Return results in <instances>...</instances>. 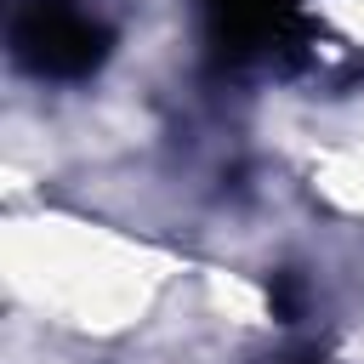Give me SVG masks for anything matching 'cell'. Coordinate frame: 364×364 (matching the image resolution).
<instances>
[{"label":"cell","mask_w":364,"mask_h":364,"mask_svg":"<svg viewBox=\"0 0 364 364\" xmlns=\"http://www.w3.org/2000/svg\"><path fill=\"white\" fill-rule=\"evenodd\" d=\"M6 46L34 80H85L108 63L114 28L80 0H6Z\"/></svg>","instance_id":"obj_1"},{"label":"cell","mask_w":364,"mask_h":364,"mask_svg":"<svg viewBox=\"0 0 364 364\" xmlns=\"http://www.w3.org/2000/svg\"><path fill=\"white\" fill-rule=\"evenodd\" d=\"M205 11V40L228 68H256V63H284L301 34V0H199Z\"/></svg>","instance_id":"obj_2"},{"label":"cell","mask_w":364,"mask_h":364,"mask_svg":"<svg viewBox=\"0 0 364 364\" xmlns=\"http://www.w3.org/2000/svg\"><path fill=\"white\" fill-rule=\"evenodd\" d=\"M273 307H279L284 318H296V313H301V290H296V279H290V273H279V279H273Z\"/></svg>","instance_id":"obj_3"},{"label":"cell","mask_w":364,"mask_h":364,"mask_svg":"<svg viewBox=\"0 0 364 364\" xmlns=\"http://www.w3.org/2000/svg\"><path fill=\"white\" fill-rule=\"evenodd\" d=\"M284 364H318V358H284Z\"/></svg>","instance_id":"obj_4"}]
</instances>
